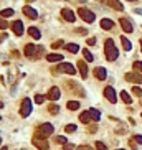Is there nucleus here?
Masks as SVG:
<instances>
[{"label":"nucleus","instance_id":"22","mask_svg":"<svg viewBox=\"0 0 142 150\" xmlns=\"http://www.w3.org/2000/svg\"><path fill=\"white\" fill-rule=\"evenodd\" d=\"M66 107L70 109V111H78L79 109V102L78 101H70V102L66 104Z\"/></svg>","mask_w":142,"mask_h":150},{"label":"nucleus","instance_id":"29","mask_svg":"<svg viewBox=\"0 0 142 150\" xmlns=\"http://www.w3.org/2000/svg\"><path fill=\"white\" fill-rule=\"evenodd\" d=\"M83 55H84V59H86V61H89V63L93 61V55H91L89 50H83Z\"/></svg>","mask_w":142,"mask_h":150},{"label":"nucleus","instance_id":"36","mask_svg":"<svg viewBox=\"0 0 142 150\" xmlns=\"http://www.w3.org/2000/svg\"><path fill=\"white\" fill-rule=\"evenodd\" d=\"M51 46H53V50H58V48L63 46V41H61V40H58V41H55L53 45H51Z\"/></svg>","mask_w":142,"mask_h":150},{"label":"nucleus","instance_id":"38","mask_svg":"<svg viewBox=\"0 0 142 150\" xmlns=\"http://www.w3.org/2000/svg\"><path fill=\"white\" fill-rule=\"evenodd\" d=\"M63 150H74V145H73V144H66V145H63Z\"/></svg>","mask_w":142,"mask_h":150},{"label":"nucleus","instance_id":"19","mask_svg":"<svg viewBox=\"0 0 142 150\" xmlns=\"http://www.w3.org/2000/svg\"><path fill=\"white\" fill-rule=\"evenodd\" d=\"M28 35H30L31 38H35V40H40V38H41L40 30H38V28H35V26H30V28H28Z\"/></svg>","mask_w":142,"mask_h":150},{"label":"nucleus","instance_id":"40","mask_svg":"<svg viewBox=\"0 0 142 150\" xmlns=\"http://www.w3.org/2000/svg\"><path fill=\"white\" fill-rule=\"evenodd\" d=\"M76 150H93V149H91V147H88V145H79Z\"/></svg>","mask_w":142,"mask_h":150},{"label":"nucleus","instance_id":"42","mask_svg":"<svg viewBox=\"0 0 142 150\" xmlns=\"http://www.w3.org/2000/svg\"><path fill=\"white\" fill-rule=\"evenodd\" d=\"M96 43V38H88V45H94Z\"/></svg>","mask_w":142,"mask_h":150},{"label":"nucleus","instance_id":"9","mask_svg":"<svg viewBox=\"0 0 142 150\" xmlns=\"http://www.w3.org/2000/svg\"><path fill=\"white\" fill-rule=\"evenodd\" d=\"M36 53H38V48L35 45H26L25 46V56L26 58H36Z\"/></svg>","mask_w":142,"mask_h":150},{"label":"nucleus","instance_id":"32","mask_svg":"<svg viewBox=\"0 0 142 150\" xmlns=\"http://www.w3.org/2000/svg\"><path fill=\"white\" fill-rule=\"evenodd\" d=\"M35 102H36V104H43V102H45V96L36 94V96H35Z\"/></svg>","mask_w":142,"mask_h":150},{"label":"nucleus","instance_id":"26","mask_svg":"<svg viewBox=\"0 0 142 150\" xmlns=\"http://www.w3.org/2000/svg\"><path fill=\"white\" fill-rule=\"evenodd\" d=\"M48 112H50V114H58V112H60V106L50 104V106H48Z\"/></svg>","mask_w":142,"mask_h":150},{"label":"nucleus","instance_id":"44","mask_svg":"<svg viewBox=\"0 0 142 150\" xmlns=\"http://www.w3.org/2000/svg\"><path fill=\"white\" fill-rule=\"evenodd\" d=\"M0 150H8V149H7V147H2V149H0Z\"/></svg>","mask_w":142,"mask_h":150},{"label":"nucleus","instance_id":"28","mask_svg":"<svg viewBox=\"0 0 142 150\" xmlns=\"http://www.w3.org/2000/svg\"><path fill=\"white\" fill-rule=\"evenodd\" d=\"M0 15H2V18H8V17L13 15V10H12V8H5V10L0 12Z\"/></svg>","mask_w":142,"mask_h":150},{"label":"nucleus","instance_id":"25","mask_svg":"<svg viewBox=\"0 0 142 150\" xmlns=\"http://www.w3.org/2000/svg\"><path fill=\"white\" fill-rule=\"evenodd\" d=\"M66 50H68L70 53H78L79 51V46L74 45V43H70V45H66Z\"/></svg>","mask_w":142,"mask_h":150},{"label":"nucleus","instance_id":"14","mask_svg":"<svg viewBox=\"0 0 142 150\" xmlns=\"http://www.w3.org/2000/svg\"><path fill=\"white\" fill-rule=\"evenodd\" d=\"M119 23H121L122 30L126 31V33H132V30H134V26L131 25V21H129V20H126V18H121V20H119Z\"/></svg>","mask_w":142,"mask_h":150},{"label":"nucleus","instance_id":"24","mask_svg":"<svg viewBox=\"0 0 142 150\" xmlns=\"http://www.w3.org/2000/svg\"><path fill=\"white\" fill-rule=\"evenodd\" d=\"M121 41H122V48H124L126 51H129V50H131V48H132L131 41H129L127 38H124V36H122V38H121Z\"/></svg>","mask_w":142,"mask_h":150},{"label":"nucleus","instance_id":"5","mask_svg":"<svg viewBox=\"0 0 142 150\" xmlns=\"http://www.w3.org/2000/svg\"><path fill=\"white\" fill-rule=\"evenodd\" d=\"M58 73H66V74L73 76V74L76 73V69H74V66H73L71 63H61L60 66H58Z\"/></svg>","mask_w":142,"mask_h":150},{"label":"nucleus","instance_id":"48","mask_svg":"<svg viewBox=\"0 0 142 150\" xmlns=\"http://www.w3.org/2000/svg\"><path fill=\"white\" fill-rule=\"evenodd\" d=\"M0 120H2V117H0Z\"/></svg>","mask_w":142,"mask_h":150},{"label":"nucleus","instance_id":"30","mask_svg":"<svg viewBox=\"0 0 142 150\" xmlns=\"http://www.w3.org/2000/svg\"><path fill=\"white\" fill-rule=\"evenodd\" d=\"M56 144H60V145H66V137H63V135H60V137H56L55 139Z\"/></svg>","mask_w":142,"mask_h":150},{"label":"nucleus","instance_id":"34","mask_svg":"<svg viewBox=\"0 0 142 150\" xmlns=\"http://www.w3.org/2000/svg\"><path fill=\"white\" fill-rule=\"evenodd\" d=\"M132 66H134V69H136V71H141L142 73V61H136Z\"/></svg>","mask_w":142,"mask_h":150},{"label":"nucleus","instance_id":"43","mask_svg":"<svg viewBox=\"0 0 142 150\" xmlns=\"http://www.w3.org/2000/svg\"><path fill=\"white\" fill-rule=\"evenodd\" d=\"M3 40H7V33H0V43L3 41Z\"/></svg>","mask_w":142,"mask_h":150},{"label":"nucleus","instance_id":"4","mask_svg":"<svg viewBox=\"0 0 142 150\" xmlns=\"http://www.w3.org/2000/svg\"><path fill=\"white\" fill-rule=\"evenodd\" d=\"M30 114H31V101L28 97H25L20 106V115L22 117H28Z\"/></svg>","mask_w":142,"mask_h":150},{"label":"nucleus","instance_id":"46","mask_svg":"<svg viewBox=\"0 0 142 150\" xmlns=\"http://www.w3.org/2000/svg\"><path fill=\"white\" fill-rule=\"evenodd\" d=\"M0 144H2V139H0Z\"/></svg>","mask_w":142,"mask_h":150},{"label":"nucleus","instance_id":"21","mask_svg":"<svg viewBox=\"0 0 142 150\" xmlns=\"http://www.w3.org/2000/svg\"><path fill=\"white\" fill-rule=\"evenodd\" d=\"M46 59H48L50 63L63 61V55H60V53H51V55H48V56H46Z\"/></svg>","mask_w":142,"mask_h":150},{"label":"nucleus","instance_id":"45","mask_svg":"<svg viewBox=\"0 0 142 150\" xmlns=\"http://www.w3.org/2000/svg\"><path fill=\"white\" fill-rule=\"evenodd\" d=\"M141 50H142V40H141Z\"/></svg>","mask_w":142,"mask_h":150},{"label":"nucleus","instance_id":"1","mask_svg":"<svg viewBox=\"0 0 142 150\" xmlns=\"http://www.w3.org/2000/svg\"><path fill=\"white\" fill-rule=\"evenodd\" d=\"M104 51H106V58L109 61H116L117 56H119V53H117L112 40H106V43H104Z\"/></svg>","mask_w":142,"mask_h":150},{"label":"nucleus","instance_id":"12","mask_svg":"<svg viewBox=\"0 0 142 150\" xmlns=\"http://www.w3.org/2000/svg\"><path fill=\"white\" fill-rule=\"evenodd\" d=\"M60 96H61V93H60V89L58 88H51L50 91H48V94H46V97L50 99V101H58Z\"/></svg>","mask_w":142,"mask_h":150},{"label":"nucleus","instance_id":"17","mask_svg":"<svg viewBox=\"0 0 142 150\" xmlns=\"http://www.w3.org/2000/svg\"><path fill=\"white\" fill-rule=\"evenodd\" d=\"M79 120H81L83 124H89L93 120V115L89 111H84V112H81V115H79Z\"/></svg>","mask_w":142,"mask_h":150},{"label":"nucleus","instance_id":"2","mask_svg":"<svg viewBox=\"0 0 142 150\" xmlns=\"http://www.w3.org/2000/svg\"><path fill=\"white\" fill-rule=\"evenodd\" d=\"M51 134H53V125L51 124H41L36 130V137H40V139H46Z\"/></svg>","mask_w":142,"mask_h":150},{"label":"nucleus","instance_id":"47","mask_svg":"<svg viewBox=\"0 0 142 150\" xmlns=\"http://www.w3.org/2000/svg\"><path fill=\"white\" fill-rule=\"evenodd\" d=\"M119 150H124V149H119Z\"/></svg>","mask_w":142,"mask_h":150},{"label":"nucleus","instance_id":"10","mask_svg":"<svg viewBox=\"0 0 142 150\" xmlns=\"http://www.w3.org/2000/svg\"><path fill=\"white\" fill-rule=\"evenodd\" d=\"M61 15H63V18H65L66 21H71V23L76 20V17H74V12L70 10V8H63V10H61Z\"/></svg>","mask_w":142,"mask_h":150},{"label":"nucleus","instance_id":"18","mask_svg":"<svg viewBox=\"0 0 142 150\" xmlns=\"http://www.w3.org/2000/svg\"><path fill=\"white\" fill-rule=\"evenodd\" d=\"M78 69H79V73H81L83 78H86V76H88V64L83 61V59H81V61H78Z\"/></svg>","mask_w":142,"mask_h":150},{"label":"nucleus","instance_id":"8","mask_svg":"<svg viewBox=\"0 0 142 150\" xmlns=\"http://www.w3.org/2000/svg\"><path fill=\"white\" fill-rule=\"evenodd\" d=\"M104 96H106V99L109 101V102H116L117 97H116V91L111 88V86H107L106 89H104Z\"/></svg>","mask_w":142,"mask_h":150},{"label":"nucleus","instance_id":"13","mask_svg":"<svg viewBox=\"0 0 142 150\" xmlns=\"http://www.w3.org/2000/svg\"><path fill=\"white\" fill-rule=\"evenodd\" d=\"M23 13H25L28 18H31V20H35V18H38V13H36L35 8H31V7H23Z\"/></svg>","mask_w":142,"mask_h":150},{"label":"nucleus","instance_id":"49","mask_svg":"<svg viewBox=\"0 0 142 150\" xmlns=\"http://www.w3.org/2000/svg\"><path fill=\"white\" fill-rule=\"evenodd\" d=\"M131 2H132V0H131Z\"/></svg>","mask_w":142,"mask_h":150},{"label":"nucleus","instance_id":"6","mask_svg":"<svg viewBox=\"0 0 142 150\" xmlns=\"http://www.w3.org/2000/svg\"><path fill=\"white\" fill-rule=\"evenodd\" d=\"M126 81H129V83H136V84H142V74H139V73H127Z\"/></svg>","mask_w":142,"mask_h":150},{"label":"nucleus","instance_id":"33","mask_svg":"<svg viewBox=\"0 0 142 150\" xmlns=\"http://www.w3.org/2000/svg\"><path fill=\"white\" fill-rule=\"evenodd\" d=\"M7 26H8L7 20H5V18H2V17H0V30H5Z\"/></svg>","mask_w":142,"mask_h":150},{"label":"nucleus","instance_id":"11","mask_svg":"<svg viewBox=\"0 0 142 150\" xmlns=\"http://www.w3.org/2000/svg\"><path fill=\"white\" fill-rule=\"evenodd\" d=\"M12 30H13V33H15L17 36H22L23 35V23H22L20 20H17L12 23Z\"/></svg>","mask_w":142,"mask_h":150},{"label":"nucleus","instance_id":"27","mask_svg":"<svg viewBox=\"0 0 142 150\" xmlns=\"http://www.w3.org/2000/svg\"><path fill=\"white\" fill-rule=\"evenodd\" d=\"M121 99L124 101V104H131V102H132L131 96H129V94H127L126 91H122V93H121Z\"/></svg>","mask_w":142,"mask_h":150},{"label":"nucleus","instance_id":"15","mask_svg":"<svg viewBox=\"0 0 142 150\" xmlns=\"http://www.w3.org/2000/svg\"><path fill=\"white\" fill-rule=\"evenodd\" d=\"M94 76H96L97 79H99V81H104V79L107 78V73H106V69H104V68H96V69H94Z\"/></svg>","mask_w":142,"mask_h":150},{"label":"nucleus","instance_id":"31","mask_svg":"<svg viewBox=\"0 0 142 150\" xmlns=\"http://www.w3.org/2000/svg\"><path fill=\"white\" fill-rule=\"evenodd\" d=\"M65 130L68 132V134H71V132H74V130H76V125H74V124H68L65 127Z\"/></svg>","mask_w":142,"mask_h":150},{"label":"nucleus","instance_id":"7","mask_svg":"<svg viewBox=\"0 0 142 150\" xmlns=\"http://www.w3.org/2000/svg\"><path fill=\"white\" fill-rule=\"evenodd\" d=\"M33 145H35L36 149H40V150H48L50 149V145H48L46 139H40V137H35V139H33Z\"/></svg>","mask_w":142,"mask_h":150},{"label":"nucleus","instance_id":"23","mask_svg":"<svg viewBox=\"0 0 142 150\" xmlns=\"http://www.w3.org/2000/svg\"><path fill=\"white\" fill-rule=\"evenodd\" d=\"M89 112H91V115H93V120H94V122H97V120L101 119V112H99L97 109H89Z\"/></svg>","mask_w":142,"mask_h":150},{"label":"nucleus","instance_id":"3","mask_svg":"<svg viewBox=\"0 0 142 150\" xmlns=\"http://www.w3.org/2000/svg\"><path fill=\"white\" fill-rule=\"evenodd\" d=\"M78 15L81 17L83 20L86 21V23H93V21L96 20V15L93 13L91 10H88V8H84V7H81L79 10H78Z\"/></svg>","mask_w":142,"mask_h":150},{"label":"nucleus","instance_id":"41","mask_svg":"<svg viewBox=\"0 0 142 150\" xmlns=\"http://www.w3.org/2000/svg\"><path fill=\"white\" fill-rule=\"evenodd\" d=\"M78 33H81V35H86V33H88V30H86V28H78Z\"/></svg>","mask_w":142,"mask_h":150},{"label":"nucleus","instance_id":"16","mask_svg":"<svg viewBox=\"0 0 142 150\" xmlns=\"http://www.w3.org/2000/svg\"><path fill=\"white\" fill-rule=\"evenodd\" d=\"M107 5L111 7V8H114V10H117V12L124 10V5H122L119 0H107Z\"/></svg>","mask_w":142,"mask_h":150},{"label":"nucleus","instance_id":"37","mask_svg":"<svg viewBox=\"0 0 142 150\" xmlns=\"http://www.w3.org/2000/svg\"><path fill=\"white\" fill-rule=\"evenodd\" d=\"M96 149L97 150H107V147L102 144V142H96Z\"/></svg>","mask_w":142,"mask_h":150},{"label":"nucleus","instance_id":"39","mask_svg":"<svg viewBox=\"0 0 142 150\" xmlns=\"http://www.w3.org/2000/svg\"><path fill=\"white\" fill-rule=\"evenodd\" d=\"M132 142H137V144H142V135H136V137L132 139Z\"/></svg>","mask_w":142,"mask_h":150},{"label":"nucleus","instance_id":"20","mask_svg":"<svg viewBox=\"0 0 142 150\" xmlns=\"http://www.w3.org/2000/svg\"><path fill=\"white\" fill-rule=\"evenodd\" d=\"M112 26H114V21L109 20V18H102L101 20V28L102 30H111Z\"/></svg>","mask_w":142,"mask_h":150},{"label":"nucleus","instance_id":"35","mask_svg":"<svg viewBox=\"0 0 142 150\" xmlns=\"http://www.w3.org/2000/svg\"><path fill=\"white\" fill-rule=\"evenodd\" d=\"M132 93L136 94V96H142V89L139 88V86H134V88H132Z\"/></svg>","mask_w":142,"mask_h":150}]
</instances>
